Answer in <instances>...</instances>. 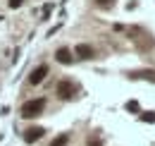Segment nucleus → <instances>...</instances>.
I'll use <instances>...</instances> for the list:
<instances>
[{
  "instance_id": "f8f14e48",
  "label": "nucleus",
  "mask_w": 155,
  "mask_h": 146,
  "mask_svg": "<svg viewBox=\"0 0 155 146\" xmlns=\"http://www.w3.org/2000/svg\"><path fill=\"white\" fill-rule=\"evenodd\" d=\"M21 2H24V0H10V7L17 10V7H21Z\"/></svg>"
},
{
  "instance_id": "f03ea898",
  "label": "nucleus",
  "mask_w": 155,
  "mask_h": 146,
  "mask_svg": "<svg viewBox=\"0 0 155 146\" xmlns=\"http://www.w3.org/2000/svg\"><path fill=\"white\" fill-rule=\"evenodd\" d=\"M74 91H77V86H74V82H67V79H62L58 84V96L62 98V101H67V98H72L74 96Z\"/></svg>"
},
{
  "instance_id": "20e7f679",
  "label": "nucleus",
  "mask_w": 155,
  "mask_h": 146,
  "mask_svg": "<svg viewBox=\"0 0 155 146\" xmlns=\"http://www.w3.org/2000/svg\"><path fill=\"white\" fill-rule=\"evenodd\" d=\"M43 134H45V129H43V127H29L26 132H24V139H26V144H36Z\"/></svg>"
},
{
  "instance_id": "0eeeda50",
  "label": "nucleus",
  "mask_w": 155,
  "mask_h": 146,
  "mask_svg": "<svg viewBox=\"0 0 155 146\" xmlns=\"http://www.w3.org/2000/svg\"><path fill=\"white\" fill-rule=\"evenodd\" d=\"M69 144V134H58L53 141H50V146H67Z\"/></svg>"
},
{
  "instance_id": "9b49d317",
  "label": "nucleus",
  "mask_w": 155,
  "mask_h": 146,
  "mask_svg": "<svg viewBox=\"0 0 155 146\" xmlns=\"http://www.w3.org/2000/svg\"><path fill=\"white\" fill-rule=\"evenodd\" d=\"M127 110H138V103H136V101H129V103H127Z\"/></svg>"
},
{
  "instance_id": "423d86ee",
  "label": "nucleus",
  "mask_w": 155,
  "mask_h": 146,
  "mask_svg": "<svg viewBox=\"0 0 155 146\" xmlns=\"http://www.w3.org/2000/svg\"><path fill=\"white\" fill-rule=\"evenodd\" d=\"M74 53H77L79 57H84V60H91V57H93V48L86 46V43H79L77 48H74Z\"/></svg>"
},
{
  "instance_id": "6e6552de",
  "label": "nucleus",
  "mask_w": 155,
  "mask_h": 146,
  "mask_svg": "<svg viewBox=\"0 0 155 146\" xmlns=\"http://www.w3.org/2000/svg\"><path fill=\"white\" fill-rule=\"evenodd\" d=\"M141 120H143V122H150V125H153V122H155V113H153V110H150V113H141Z\"/></svg>"
},
{
  "instance_id": "ddd939ff",
  "label": "nucleus",
  "mask_w": 155,
  "mask_h": 146,
  "mask_svg": "<svg viewBox=\"0 0 155 146\" xmlns=\"http://www.w3.org/2000/svg\"><path fill=\"white\" fill-rule=\"evenodd\" d=\"M88 146H103V141H100V139H93V141H91Z\"/></svg>"
},
{
  "instance_id": "1a4fd4ad",
  "label": "nucleus",
  "mask_w": 155,
  "mask_h": 146,
  "mask_svg": "<svg viewBox=\"0 0 155 146\" xmlns=\"http://www.w3.org/2000/svg\"><path fill=\"white\" fill-rule=\"evenodd\" d=\"M98 2V7H112L115 5V0H96Z\"/></svg>"
},
{
  "instance_id": "7ed1b4c3",
  "label": "nucleus",
  "mask_w": 155,
  "mask_h": 146,
  "mask_svg": "<svg viewBox=\"0 0 155 146\" xmlns=\"http://www.w3.org/2000/svg\"><path fill=\"white\" fill-rule=\"evenodd\" d=\"M48 74H50L48 65H38V67L31 72V77H29V84H31V86H38V84L45 79V77H48Z\"/></svg>"
},
{
  "instance_id": "f257e3e1",
  "label": "nucleus",
  "mask_w": 155,
  "mask_h": 146,
  "mask_svg": "<svg viewBox=\"0 0 155 146\" xmlns=\"http://www.w3.org/2000/svg\"><path fill=\"white\" fill-rule=\"evenodd\" d=\"M45 110V98H31L21 106V117H38L41 113Z\"/></svg>"
},
{
  "instance_id": "39448f33",
  "label": "nucleus",
  "mask_w": 155,
  "mask_h": 146,
  "mask_svg": "<svg viewBox=\"0 0 155 146\" xmlns=\"http://www.w3.org/2000/svg\"><path fill=\"white\" fill-rule=\"evenodd\" d=\"M55 60H58V62H62V65H72V62H74V55H72V50H69V48H58Z\"/></svg>"
},
{
  "instance_id": "9d476101",
  "label": "nucleus",
  "mask_w": 155,
  "mask_h": 146,
  "mask_svg": "<svg viewBox=\"0 0 155 146\" xmlns=\"http://www.w3.org/2000/svg\"><path fill=\"white\" fill-rule=\"evenodd\" d=\"M141 77H146V79L155 82V72H153V70H146V72H141Z\"/></svg>"
}]
</instances>
